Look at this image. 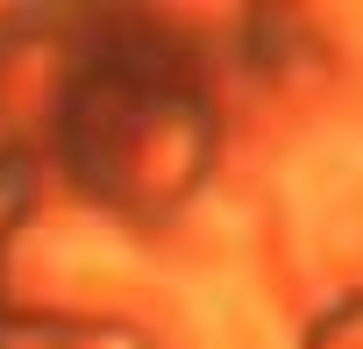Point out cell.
<instances>
[{
	"label": "cell",
	"instance_id": "cell-1",
	"mask_svg": "<svg viewBox=\"0 0 363 349\" xmlns=\"http://www.w3.org/2000/svg\"><path fill=\"white\" fill-rule=\"evenodd\" d=\"M200 335H207V349H278V321L264 314V299L242 278L200 285Z\"/></svg>",
	"mask_w": 363,
	"mask_h": 349
}]
</instances>
